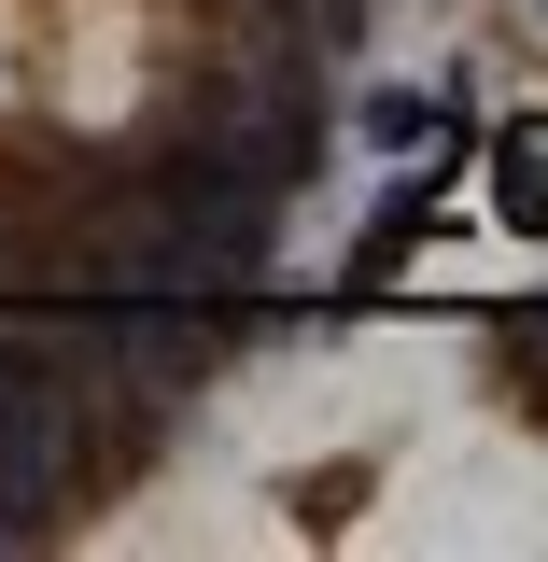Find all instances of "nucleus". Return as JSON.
Wrapping results in <instances>:
<instances>
[{"label": "nucleus", "instance_id": "f257e3e1", "mask_svg": "<svg viewBox=\"0 0 548 562\" xmlns=\"http://www.w3.org/2000/svg\"><path fill=\"white\" fill-rule=\"evenodd\" d=\"M57 380H29V366H0V506L29 520V506H57Z\"/></svg>", "mask_w": 548, "mask_h": 562}, {"label": "nucleus", "instance_id": "f03ea898", "mask_svg": "<svg viewBox=\"0 0 548 562\" xmlns=\"http://www.w3.org/2000/svg\"><path fill=\"white\" fill-rule=\"evenodd\" d=\"M506 225H548V127L506 140Z\"/></svg>", "mask_w": 548, "mask_h": 562}]
</instances>
